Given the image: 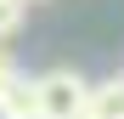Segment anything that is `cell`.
Segmentation results:
<instances>
[{
  "label": "cell",
  "instance_id": "cell-2",
  "mask_svg": "<svg viewBox=\"0 0 124 119\" xmlns=\"http://www.w3.org/2000/svg\"><path fill=\"white\" fill-rule=\"evenodd\" d=\"M39 108V91H34V74H17L6 91H0V119H28Z\"/></svg>",
  "mask_w": 124,
  "mask_h": 119
},
{
  "label": "cell",
  "instance_id": "cell-5",
  "mask_svg": "<svg viewBox=\"0 0 124 119\" xmlns=\"http://www.w3.org/2000/svg\"><path fill=\"white\" fill-rule=\"evenodd\" d=\"M17 74H23V68H17V57H11V46L0 40V91H6V85H11Z\"/></svg>",
  "mask_w": 124,
  "mask_h": 119
},
{
  "label": "cell",
  "instance_id": "cell-8",
  "mask_svg": "<svg viewBox=\"0 0 124 119\" xmlns=\"http://www.w3.org/2000/svg\"><path fill=\"white\" fill-rule=\"evenodd\" d=\"M85 119H90V113H85Z\"/></svg>",
  "mask_w": 124,
  "mask_h": 119
},
{
  "label": "cell",
  "instance_id": "cell-3",
  "mask_svg": "<svg viewBox=\"0 0 124 119\" xmlns=\"http://www.w3.org/2000/svg\"><path fill=\"white\" fill-rule=\"evenodd\" d=\"M90 119H124V74L90 85Z\"/></svg>",
  "mask_w": 124,
  "mask_h": 119
},
{
  "label": "cell",
  "instance_id": "cell-6",
  "mask_svg": "<svg viewBox=\"0 0 124 119\" xmlns=\"http://www.w3.org/2000/svg\"><path fill=\"white\" fill-rule=\"evenodd\" d=\"M28 119H45V113H39V108H34V113H28Z\"/></svg>",
  "mask_w": 124,
  "mask_h": 119
},
{
  "label": "cell",
  "instance_id": "cell-1",
  "mask_svg": "<svg viewBox=\"0 0 124 119\" xmlns=\"http://www.w3.org/2000/svg\"><path fill=\"white\" fill-rule=\"evenodd\" d=\"M34 91H39V113L45 119H85L90 113V79L79 68H45V74H34Z\"/></svg>",
  "mask_w": 124,
  "mask_h": 119
},
{
  "label": "cell",
  "instance_id": "cell-7",
  "mask_svg": "<svg viewBox=\"0 0 124 119\" xmlns=\"http://www.w3.org/2000/svg\"><path fill=\"white\" fill-rule=\"evenodd\" d=\"M28 6H34V0H28Z\"/></svg>",
  "mask_w": 124,
  "mask_h": 119
},
{
  "label": "cell",
  "instance_id": "cell-4",
  "mask_svg": "<svg viewBox=\"0 0 124 119\" xmlns=\"http://www.w3.org/2000/svg\"><path fill=\"white\" fill-rule=\"evenodd\" d=\"M23 11H28V0H0V40H11L23 28Z\"/></svg>",
  "mask_w": 124,
  "mask_h": 119
}]
</instances>
